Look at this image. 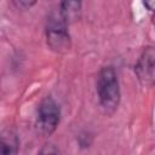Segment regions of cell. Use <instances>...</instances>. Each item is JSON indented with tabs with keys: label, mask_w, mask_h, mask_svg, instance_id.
Instances as JSON below:
<instances>
[{
	"label": "cell",
	"mask_w": 155,
	"mask_h": 155,
	"mask_svg": "<svg viewBox=\"0 0 155 155\" xmlns=\"http://www.w3.org/2000/svg\"><path fill=\"white\" fill-rule=\"evenodd\" d=\"M68 22L58 12H53L46 24V41L48 47L57 53H65L70 50L71 40L67 28Z\"/></svg>",
	"instance_id": "2"
},
{
	"label": "cell",
	"mask_w": 155,
	"mask_h": 155,
	"mask_svg": "<svg viewBox=\"0 0 155 155\" xmlns=\"http://www.w3.org/2000/svg\"><path fill=\"white\" fill-rule=\"evenodd\" d=\"M19 138L15 130H5L0 133V154H17Z\"/></svg>",
	"instance_id": "5"
},
{
	"label": "cell",
	"mask_w": 155,
	"mask_h": 155,
	"mask_svg": "<svg viewBox=\"0 0 155 155\" xmlns=\"http://www.w3.org/2000/svg\"><path fill=\"white\" fill-rule=\"evenodd\" d=\"M82 0H62L59 13L63 16V18L67 22L74 21L78 18L80 11H81Z\"/></svg>",
	"instance_id": "6"
},
{
	"label": "cell",
	"mask_w": 155,
	"mask_h": 155,
	"mask_svg": "<svg viewBox=\"0 0 155 155\" xmlns=\"http://www.w3.org/2000/svg\"><path fill=\"white\" fill-rule=\"evenodd\" d=\"M13 4L18 7V8H23V10H27V8H30L33 7L38 0H12Z\"/></svg>",
	"instance_id": "7"
},
{
	"label": "cell",
	"mask_w": 155,
	"mask_h": 155,
	"mask_svg": "<svg viewBox=\"0 0 155 155\" xmlns=\"http://www.w3.org/2000/svg\"><path fill=\"white\" fill-rule=\"evenodd\" d=\"M154 48L149 46L143 51L134 68L138 80L145 86H151L154 81Z\"/></svg>",
	"instance_id": "4"
},
{
	"label": "cell",
	"mask_w": 155,
	"mask_h": 155,
	"mask_svg": "<svg viewBox=\"0 0 155 155\" xmlns=\"http://www.w3.org/2000/svg\"><path fill=\"white\" fill-rule=\"evenodd\" d=\"M143 4L147 7V10H149V11L154 10V0H143Z\"/></svg>",
	"instance_id": "8"
},
{
	"label": "cell",
	"mask_w": 155,
	"mask_h": 155,
	"mask_svg": "<svg viewBox=\"0 0 155 155\" xmlns=\"http://www.w3.org/2000/svg\"><path fill=\"white\" fill-rule=\"evenodd\" d=\"M97 94L102 109L107 114H113L120 103L121 92L117 74L110 65L103 67L97 78Z\"/></svg>",
	"instance_id": "1"
},
{
	"label": "cell",
	"mask_w": 155,
	"mask_h": 155,
	"mask_svg": "<svg viewBox=\"0 0 155 155\" xmlns=\"http://www.w3.org/2000/svg\"><path fill=\"white\" fill-rule=\"evenodd\" d=\"M61 120V109L57 102L51 98L46 97L39 105L38 115H36V128L39 133L42 136H51Z\"/></svg>",
	"instance_id": "3"
}]
</instances>
